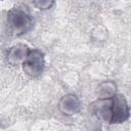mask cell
I'll list each match as a JSON object with an SVG mask.
<instances>
[{"mask_svg":"<svg viewBox=\"0 0 131 131\" xmlns=\"http://www.w3.org/2000/svg\"><path fill=\"white\" fill-rule=\"evenodd\" d=\"M55 0H33L34 6L39 10H47L51 8Z\"/></svg>","mask_w":131,"mask_h":131,"instance_id":"cell-8","label":"cell"},{"mask_svg":"<svg viewBox=\"0 0 131 131\" xmlns=\"http://www.w3.org/2000/svg\"><path fill=\"white\" fill-rule=\"evenodd\" d=\"M117 86L112 81H104L99 84L97 88V93L99 97H110L116 94Z\"/></svg>","mask_w":131,"mask_h":131,"instance_id":"cell-7","label":"cell"},{"mask_svg":"<svg viewBox=\"0 0 131 131\" xmlns=\"http://www.w3.org/2000/svg\"><path fill=\"white\" fill-rule=\"evenodd\" d=\"M91 112L102 123L111 124L112 122V96L99 97L91 104Z\"/></svg>","mask_w":131,"mask_h":131,"instance_id":"cell-4","label":"cell"},{"mask_svg":"<svg viewBox=\"0 0 131 131\" xmlns=\"http://www.w3.org/2000/svg\"><path fill=\"white\" fill-rule=\"evenodd\" d=\"M58 108L61 114L66 116H74L81 110V100L76 94H66L60 98L58 102Z\"/></svg>","mask_w":131,"mask_h":131,"instance_id":"cell-5","label":"cell"},{"mask_svg":"<svg viewBox=\"0 0 131 131\" xmlns=\"http://www.w3.org/2000/svg\"><path fill=\"white\" fill-rule=\"evenodd\" d=\"M130 117V108L124 95L112 96V122L111 124H122Z\"/></svg>","mask_w":131,"mask_h":131,"instance_id":"cell-3","label":"cell"},{"mask_svg":"<svg viewBox=\"0 0 131 131\" xmlns=\"http://www.w3.org/2000/svg\"><path fill=\"white\" fill-rule=\"evenodd\" d=\"M7 26L11 34L21 36L33 29L34 21L28 11L15 7L10 9L7 13Z\"/></svg>","mask_w":131,"mask_h":131,"instance_id":"cell-1","label":"cell"},{"mask_svg":"<svg viewBox=\"0 0 131 131\" xmlns=\"http://www.w3.org/2000/svg\"><path fill=\"white\" fill-rule=\"evenodd\" d=\"M21 66L26 75L30 77L40 76L43 73L45 66L44 53L40 49H31Z\"/></svg>","mask_w":131,"mask_h":131,"instance_id":"cell-2","label":"cell"},{"mask_svg":"<svg viewBox=\"0 0 131 131\" xmlns=\"http://www.w3.org/2000/svg\"><path fill=\"white\" fill-rule=\"evenodd\" d=\"M30 50L31 49L26 44H15L7 50L6 59L12 66L23 64V62L27 58Z\"/></svg>","mask_w":131,"mask_h":131,"instance_id":"cell-6","label":"cell"}]
</instances>
